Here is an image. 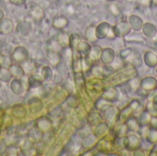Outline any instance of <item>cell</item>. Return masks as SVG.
Segmentation results:
<instances>
[{
  "mask_svg": "<svg viewBox=\"0 0 157 156\" xmlns=\"http://www.w3.org/2000/svg\"><path fill=\"white\" fill-rule=\"evenodd\" d=\"M13 59L17 63H22L28 59V52L24 47H17L13 52Z\"/></svg>",
  "mask_w": 157,
  "mask_h": 156,
  "instance_id": "1",
  "label": "cell"
},
{
  "mask_svg": "<svg viewBox=\"0 0 157 156\" xmlns=\"http://www.w3.org/2000/svg\"><path fill=\"white\" fill-rule=\"evenodd\" d=\"M31 29H32L31 24L27 21H22L18 23L17 27V31L22 36H28L31 32Z\"/></svg>",
  "mask_w": 157,
  "mask_h": 156,
  "instance_id": "2",
  "label": "cell"
},
{
  "mask_svg": "<svg viewBox=\"0 0 157 156\" xmlns=\"http://www.w3.org/2000/svg\"><path fill=\"white\" fill-rule=\"evenodd\" d=\"M110 29V26L104 22V23H101L100 25H98V27L97 28V32H96V35H97V38L98 39H102L104 37H106L108 34H109V31Z\"/></svg>",
  "mask_w": 157,
  "mask_h": 156,
  "instance_id": "3",
  "label": "cell"
},
{
  "mask_svg": "<svg viewBox=\"0 0 157 156\" xmlns=\"http://www.w3.org/2000/svg\"><path fill=\"white\" fill-rule=\"evenodd\" d=\"M13 29V23L8 18H6L0 21V32L2 35H6L7 33L11 32Z\"/></svg>",
  "mask_w": 157,
  "mask_h": 156,
  "instance_id": "4",
  "label": "cell"
},
{
  "mask_svg": "<svg viewBox=\"0 0 157 156\" xmlns=\"http://www.w3.org/2000/svg\"><path fill=\"white\" fill-rule=\"evenodd\" d=\"M68 19L63 17V16H60V17H56L53 20V27L56 29H63L68 25Z\"/></svg>",
  "mask_w": 157,
  "mask_h": 156,
  "instance_id": "5",
  "label": "cell"
},
{
  "mask_svg": "<svg viewBox=\"0 0 157 156\" xmlns=\"http://www.w3.org/2000/svg\"><path fill=\"white\" fill-rule=\"evenodd\" d=\"M100 53H101V48L99 46H94L91 48L90 52H89V59L91 61H98L100 57Z\"/></svg>",
  "mask_w": 157,
  "mask_h": 156,
  "instance_id": "6",
  "label": "cell"
},
{
  "mask_svg": "<svg viewBox=\"0 0 157 156\" xmlns=\"http://www.w3.org/2000/svg\"><path fill=\"white\" fill-rule=\"evenodd\" d=\"M9 71H10L11 74H12L13 76L17 77V78H20L21 76L24 75V71H23V69H22L20 66H18V65H15V64L10 65V70H9Z\"/></svg>",
  "mask_w": 157,
  "mask_h": 156,
  "instance_id": "7",
  "label": "cell"
},
{
  "mask_svg": "<svg viewBox=\"0 0 157 156\" xmlns=\"http://www.w3.org/2000/svg\"><path fill=\"white\" fill-rule=\"evenodd\" d=\"M11 90L16 95H20L23 92V86L18 79H16L11 84Z\"/></svg>",
  "mask_w": 157,
  "mask_h": 156,
  "instance_id": "8",
  "label": "cell"
},
{
  "mask_svg": "<svg viewBox=\"0 0 157 156\" xmlns=\"http://www.w3.org/2000/svg\"><path fill=\"white\" fill-rule=\"evenodd\" d=\"M130 23L132 24V28L136 30H139L141 29V25H142V20L138 16H131L130 17Z\"/></svg>",
  "mask_w": 157,
  "mask_h": 156,
  "instance_id": "9",
  "label": "cell"
},
{
  "mask_svg": "<svg viewBox=\"0 0 157 156\" xmlns=\"http://www.w3.org/2000/svg\"><path fill=\"white\" fill-rule=\"evenodd\" d=\"M77 49L80 53L85 54V55H88L90 52V50H91L90 46L86 42H83V41L79 42V44L77 45Z\"/></svg>",
  "mask_w": 157,
  "mask_h": 156,
  "instance_id": "10",
  "label": "cell"
},
{
  "mask_svg": "<svg viewBox=\"0 0 157 156\" xmlns=\"http://www.w3.org/2000/svg\"><path fill=\"white\" fill-rule=\"evenodd\" d=\"M12 77V74L9 70L5 68H0V80L3 82H8L10 81Z\"/></svg>",
  "mask_w": 157,
  "mask_h": 156,
  "instance_id": "11",
  "label": "cell"
},
{
  "mask_svg": "<svg viewBox=\"0 0 157 156\" xmlns=\"http://www.w3.org/2000/svg\"><path fill=\"white\" fill-rule=\"evenodd\" d=\"M69 38L68 35L66 33H61L59 36H58V42L60 44V46L62 47H66L69 45Z\"/></svg>",
  "mask_w": 157,
  "mask_h": 156,
  "instance_id": "12",
  "label": "cell"
},
{
  "mask_svg": "<svg viewBox=\"0 0 157 156\" xmlns=\"http://www.w3.org/2000/svg\"><path fill=\"white\" fill-rule=\"evenodd\" d=\"M31 15L34 17V18L38 19V20H40L43 17L44 13H43L42 8H40V6H35L31 10Z\"/></svg>",
  "mask_w": 157,
  "mask_h": 156,
  "instance_id": "13",
  "label": "cell"
},
{
  "mask_svg": "<svg viewBox=\"0 0 157 156\" xmlns=\"http://www.w3.org/2000/svg\"><path fill=\"white\" fill-rule=\"evenodd\" d=\"M86 39L91 41V42H95L97 40V35H96V29L93 27H90L86 29Z\"/></svg>",
  "mask_w": 157,
  "mask_h": 156,
  "instance_id": "14",
  "label": "cell"
},
{
  "mask_svg": "<svg viewBox=\"0 0 157 156\" xmlns=\"http://www.w3.org/2000/svg\"><path fill=\"white\" fill-rule=\"evenodd\" d=\"M80 41V37L77 34H74L69 38V45L71 48H76Z\"/></svg>",
  "mask_w": 157,
  "mask_h": 156,
  "instance_id": "15",
  "label": "cell"
},
{
  "mask_svg": "<svg viewBox=\"0 0 157 156\" xmlns=\"http://www.w3.org/2000/svg\"><path fill=\"white\" fill-rule=\"evenodd\" d=\"M26 114V111L24 109L23 107H16L14 109H13V115L14 117L16 118H21V117H24Z\"/></svg>",
  "mask_w": 157,
  "mask_h": 156,
  "instance_id": "16",
  "label": "cell"
},
{
  "mask_svg": "<svg viewBox=\"0 0 157 156\" xmlns=\"http://www.w3.org/2000/svg\"><path fill=\"white\" fill-rule=\"evenodd\" d=\"M42 77L46 81L51 80L52 77V71L49 67H44L42 69Z\"/></svg>",
  "mask_w": 157,
  "mask_h": 156,
  "instance_id": "17",
  "label": "cell"
},
{
  "mask_svg": "<svg viewBox=\"0 0 157 156\" xmlns=\"http://www.w3.org/2000/svg\"><path fill=\"white\" fill-rule=\"evenodd\" d=\"M37 78H38V76H35V75H33L29 78V83L31 87H39L41 85V80L37 79Z\"/></svg>",
  "mask_w": 157,
  "mask_h": 156,
  "instance_id": "18",
  "label": "cell"
},
{
  "mask_svg": "<svg viewBox=\"0 0 157 156\" xmlns=\"http://www.w3.org/2000/svg\"><path fill=\"white\" fill-rule=\"evenodd\" d=\"M109 10H110V12L113 14V15H115V16H118V15H120V13H121V9L119 8V6H117V5H110L109 6Z\"/></svg>",
  "mask_w": 157,
  "mask_h": 156,
  "instance_id": "19",
  "label": "cell"
},
{
  "mask_svg": "<svg viewBox=\"0 0 157 156\" xmlns=\"http://www.w3.org/2000/svg\"><path fill=\"white\" fill-rule=\"evenodd\" d=\"M9 2L16 6H21L26 2V0H9Z\"/></svg>",
  "mask_w": 157,
  "mask_h": 156,
  "instance_id": "20",
  "label": "cell"
},
{
  "mask_svg": "<svg viewBox=\"0 0 157 156\" xmlns=\"http://www.w3.org/2000/svg\"><path fill=\"white\" fill-rule=\"evenodd\" d=\"M4 17V12H3V10L2 9H0V20L2 19V17Z\"/></svg>",
  "mask_w": 157,
  "mask_h": 156,
  "instance_id": "21",
  "label": "cell"
},
{
  "mask_svg": "<svg viewBox=\"0 0 157 156\" xmlns=\"http://www.w3.org/2000/svg\"><path fill=\"white\" fill-rule=\"evenodd\" d=\"M154 1V3L155 4V5H157V0H153Z\"/></svg>",
  "mask_w": 157,
  "mask_h": 156,
  "instance_id": "22",
  "label": "cell"
},
{
  "mask_svg": "<svg viewBox=\"0 0 157 156\" xmlns=\"http://www.w3.org/2000/svg\"><path fill=\"white\" fill-rule=\"evenodd\" d=\"M107 1H109V2H112V1H115V0H107Z\"/></svg>",
  "mask_w": 157,
  "mask_h": 156,
  "instance_id": "23",
  "label": "cell"
},
{
  "mask_svg": "<svg viewBox=\"0 0 157 156\" xmlns=\"http://www.w3.org/2000/svg\"><path fill=\"white\" fill-rule=\"evenodd\" d=\"M0 50H1V43H0Z\"/></svg>",
  "mask_w": 157,
  "mask_h": 156,
  "instance_id": "24",
  "label": "cell"
},
{
  "mask_svg": "<svg viewBox=\"0 0 157 156\" xmlns=\"http://www.w3.org/2000/svg\"><path fill=\"white\" fill-rule=\"evenodd\" d=\"M0 87H1V82H0Z\"/></svg>",
  "mask_w": 157,
  "mask_h": 156,
  "instance_id": "25",
  "label": "cell"
},
{
  "mask_svg": "<svg viewBox=\"0 0 157 156\" xmlns=\"http://www.w3.org/2000/svg\"><path fill=\"white\" fill-rule=\"evenodd\" d=\"M0 68H1V65H0Z\"/></svg>",
  "mask_w": 157,
  "mask_h": 156,
  "instance_id": "26",
  "label": "cell"
}]
</instances>
